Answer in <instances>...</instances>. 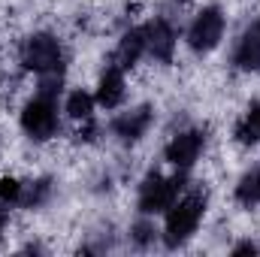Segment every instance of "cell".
<instances>
[{
  "instance_id": "obj_1",
  "label": "cell",
  "mask_w": 260,
  "mask_h": 257,
  "mask_svg": "<svg viewBox=\"0 0 260 257\" xmlns=\"http://www.w3.org/2000/svg\"><path fill=\"white\" fill-rule=\"evenodd\" d=\"M206 212V194L194 191V194H185L182 200H176L170 209H167V224H164V242L170 248H179L185 245L191 236H194L197 224Z\"/></svg>"
},
{
  "instance_id": "obj_2",
  "label": "cell",
  "mask_w": 260,
  "mask_h": 257,
  "mask_svg": "<svg viewBox=\"0 0 260 257\" xmlns=\"http://www.w3.org/2000/svg\"><path fill=\"white\" fill-rule=\"evenodd\" d=\"M182 182H185L182 173L173 176V179H170V176H160V173H148V176L142 179V185H139V200H136L139 212H142V215L167 212V209L179 200V191L185 188Z\"/></svg>"
},
{
  "instance_id": "obj_3",
  "label": "cell",
  "mask_w": 260,
  "mask_h": 257,
  "mask_svg": "<svg viewBox=\"0 0 260 257\" xmlns=\"http://www.w3.org/2000/svg\"><path fill=\"white\" fill-rule=\"evenodd\" d=\"M21 64L34 70L37 76H49V73H61L64 67V52L61 43L52 34H34L21 43Z\"/></svg>"
},
{
  "instance_id": "obj_4",
  "label": "cell",
  "mask_w": 260,
  "mask_h": 257,
  "mask_svg": "<svg viewBox=\"0 0 260 257\" xmlns=\"http://www.w3.org/2000/svg\"><path fill=\"white\" fill-rule=\"evenodd\" d=\"M21 127L30 139L37 142H46L58 133V106H55V97H46V94H37L24 112H21Z\"/></svg>"
},
{
  "instance_id": "obj_5",
  "label": "cell",
  "mask_w": 260,
  "mask_h": 257,
  "mask_svg": "<svg viewBox=\"0 0 260 257\" xmlns=\"http://www.w3.org/2000/svg\"><path fill=\"white\" fill-rule=\"evenodd\" d=\"M224 37V15L218 6H206L197 12V18L188 27V46L194 49L197 55H206L212 52Z\"/></svg>"
},
{
  "instance_id": "obj_6",
  "label": "cell",
  "mask_w": 260,
  "mask_h": 257,
  "mask_svg": "<svg viewBox=\"0 0 260 257\" xmlns=\"http://www.w3.org/2000/svg\"><path fill=\"white\" fill-rule=\"evenodd\" d=\"M203 145H206V133L203 130H182V133H176L173 139H170V145H167V160L176 167V170H191L197 164V157H200V151H203Z\"/></svg>"
},
{
  "instance_id": "obj_7",
  "label": "cell",
  "mask_w": 260,
  "mask_h": 257,
  "mask_svg": "<svg viewBox=\"0 0 260 257\" xmlns=\"http://www.w3.org/2000/svg\"><path fill=\"white\" fill-rule=\"evenodd\" d=\"M145 52L160 61V64H170L173 61V52H176V27L167 21V18H154L145 24Z\"/></svg>"
},
{
  "instance_id": "obj_8",
  "label": "cell",
  "mask_w": 260,
  "mask_h": 257,
  "mask_svg": "<svg viewBox=\"0 0 260 257\" xmlns=\"http://www.w3.org/2000/svg\"><path fill=\"white\" fill-rule=\"evenodd\" d=\"M151 127V109L148 106H136L130 112H121L112 121V133L121 142H136L139 136H145V130Z\"/></svg>"
},
{
  "instance_id": "obj_9",
  "label": "cell",
  "mask_w": 260,
  "mask_h": 257,
  "mask_svg": "<svg viewBox=\"0 0 260 257\" xmlns=\"http://www.w3.org/2000/svg\"><path fill=\"white\" fill-rule=\"evenodd\" d=\"M121 100H124V70L118 64H109L97 85V103L106 109H115Z\"/></svg>"
},
{
  "instance_id": "obj_10",
  "label": "cell",
  "mask_w": 260,
  "mask_h": 257,
  "mask_svg": "<svg viewBox=\"0 0 260 257\" xmlns=\"http://www.w3.org/2000/svg\"><path fill=\"white\" fill-rule=\"evenodd\" d=\"M142 55H145V27H130L127 34L121 37L115 55H112V64H118L121 70H127V67H133Z\"/></svg>"
},
{
  "instance_id": "obj_11",
  "label": "cell",
  "mask_w": 260,
  "mask_h": 257,
  "mask_svg": "<svg viewBox=\"0 0 260 257\" xmlns=\"http://www.w3.org/2000/svg\"><path fill=\"white\" fill-rule=\"evenodd\" d=\"M233 64L239 67V70H260V34L254 27L245 30V37L239 40L236 55H233Z\"/></svg>"
},
{
  "instance_id": "obj_12",
  "label": "cell",
  "mask_w": 260,
  "mask_h": 257,
  "mask_svg": "<svg viewBox=\"0 0 260 257\" xmlns=\"http://www.w3.org/2000/svg\"><path fill=\"white\" fill-rule=\"evenodd\" d=\"M49 194H52V182H49V179L21 182V200H18V206H24V209H37V206H43V203L49 200Z\"/></svg>"
},
{
  "instance_id": "obj_13",
  "label": "cell",
  "mask_w": 260,
  "mask_h": 257,
  "mask_svg": "<svg viewBox=\"0 0 260 257\" xmlns=\"http://www.w3.org/2000/svg\"><path fill=\"white\" fill-rule=\"evenodd\" d=\"M236 139L239 142H245V145H254V142H260V103H254L248 112H245V118L236 124Z\"/></svg>"
},
{
  "instance_id": "obj_14",
  "label": "cell",
  "mask_w": 260,
  "mask_h": 257,
  "mask_svg": "<svg viewBox=\"0 0 260 257\" xmlns=\"http://www.w3.org/2000/svg\"><path fill=\"white\" fill-rule=\"evenodd\" d=\"M236 200H239L242 206H254V203H260V164L251 170V173H245L242 182L236 185Z\"/></svg>"
},
{
  "instance_id": "obj_15",
  "label": "cell",
  "mask_w": 260,
  "mask_h": 257,
  "mask_svg": "<svg viewBox=\"0 0 260 257\" xmlns=\"http://www.w3.org/2000/svg\"><path fill=\"white\" fill-rule=\"evenodd\" d=\"M67 112L76 121H91V115H94V97L88 91H73L67 97Z\"/></svg>"
},
{
  "instance_id": "obj_16",
  "label": "cell",
  "mask_w": 260,
  "mask_h": 257,
  "mask_svg": "<svg viewBox=\"0 0 260 257\" xmlns=\"http://www.w3.org/2000/svg\"><path fill=\"white\" fill-rule=\"evenodd\" d=\"M18 200H21V182L18 179H0V203L3 206H9V203L18 206Z\"/></svg>"
},
{
  "instance_id": "obj_17",
  "label": "cell",
  "mask_w": 260,
  "mask_h": 257,
  "mask_svg": "<svg viewBox=\"0 0 260 257\" xmlns=\"http://www.w3.org/2000/svg\"><path fill=\"white\" fill-rule=\"evenodd\" d=\"M133 239H136L139 245H148V242L154 239V227H151V224H145V221H142V224H136V227H133Z\"/></svg>"
},
{
  "instance_id": "obj_18",
  "label": "cell",
  "mask_w": 260,
  "mask_h": 257,
  "mask_svg": "<svg viewBox=\"0 0 260 257\" xmlns=\"http://www.w3.org/2000/svg\"><path fill=\"white\" fill-rule=\"evenodd\" d=\"M239 254H257V245L254 242H242V245L233 248V257H239Z\"/></svg>"
},
{
  "instance_id": "obj_19",
  "label": "cell",
  "mask_w": 260,
  "mask_h": 257,
  "mask_svg": "<svg viewBox=\"0 0 260 257\" xmlns=\"http://www.w3.org/2000/svg\"><path fill=\"white\" fill-rule=\"evenodd\" d=\"M3 227H6V212L0 209V236H3Z\"/></svg>"
},
{
  "instance_id": "obj_20",
  "label": "cell",
  "mask_w": 260,
  "mask_h": 257,
  "mask_svg": "<svg viewBox=\"0 0 260 257\" xmlns=\"http://www.w3.org/2000/svg\"><path fill=\"white\" fill-rule=\"evenodd\" d=\"M254 30H257V34H260V18H257V24H254Z\"/></svg>"
}]
</instances>
